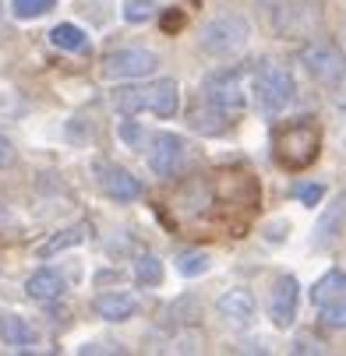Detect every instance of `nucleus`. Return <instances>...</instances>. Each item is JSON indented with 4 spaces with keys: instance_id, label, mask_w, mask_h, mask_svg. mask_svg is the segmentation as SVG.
<instances>
[{
    "instance_id": "nucleus-31",
    "label": "nucleus",
    "mask_w": 346,
    "mask_h": 356,
    "mask_svg": "<svg viewBox=\"0 0 346 356\" xmlns=\"http://www.w3.org/2000/svg\"><path fill=\"white\" fill-rule=\"evenodd\" d=\"M180 25H184L180 15H166V18H163V29H166V32H170V29H180Z\"/></svg>"
},
{
    "instance_id": "nucleus-9",
    "label": "nucleus",
    "mask_w": 346,
    "mask_h": 356,
    "mask_svg": "<svg viewBox=\"0 0 346 356\" xmlns=\"http://www.w3.org/2000/svg\"><path fill=\"white\" fill-rule=\"evenodd\" d=\"M212 191H216V201H226V205H240V209L258 205V180L247 170H223V173H216Z\"/></svg>"
},
{
    "instance_id": "nucleus-26",
    "label": "nucleus",
    "mask_w": 346,
    "mask_h": 356,
    "mask_svg": "<svg viewBox=\"0 0 346 356\" xmlns=\"http://www.w3.org/2000/svg\"><path fill=\"white\" fill-rule=\"evenodd\" d=\"M322 321L329 328H346V300H336L329 307H322Z\"/></svg>"
},
{
    "instance_id": "nucleus-8",
    "label": "nucleus",
    "mask_w": 346,
    "mask_h": 356,
    "mask_svg": "<svg viewBox=\"0 0 346 356\" xmlns=\"http://www.w3.org/2000/svg\"><path fill=\"white\" fill-rule=\"evenodd\" d=\"M184 163H187V141L180 134L163 131V134L152 138V148H148V166H152L156 177L173 180V177H180Z\"/></svg>"
},
{
    "instance_id": "nucleus-30",
    "label": "nucleus",
    "mask_w": 346,
    "mask_h": 356,
    "mask_svg": "<svg viewBox=\"0 0 346 356\" xmlns=\"http://www.w3.org/2000/svg\"><path fill=\"white\" fill-rule=\"evenodd\" d=\"M293 353H322V346H318V342H308V339H301V342L293 346Z\"/></svg>"
},
{
    "instance_id": "nucleus-15",
    "label": "nucleus",
    "mask_w": 346,
    "mask_h": 356,
    "mask_svg": "<svg viewBox=\"0 0 346 356\" xmlns=\"http://www.w3.org/2000/svg\"><path fill=\"white\" fill-rule=\"evenodd\" d=\"M138 311V300L131 293H103V296H95V314L103 318V321H131Z\"/></svg>"
},
{
    "instance_id": "nucleus-23",
    "label": "nucleus",
    "mask_w": 346,
    "mask_h": 356,
    "mask_svg": "<svg viewBox=\"0 0 346 356\" xmlns=\"http://www.w3.org/2000/svg\"><path fill=\"white\" fill-rule=\"evenodd\" d=\"M209 254L205 250H184V254H177V272L184 275V279H198V275H205L209 272Z\"/></svg>"
},
{
    "instance_id": "nucleus-25",
    "label": "nucleus",
    "mask_w": 346,
    "mask_h": 356,
    "mask_svg": "<svg viewBox=\"0 0 346 356\" xmlns=\"http://www.w3.org/2000/svg\"><path fill=\"white\" fill-rule=\"evenodd\" d=\"M152 0H124V18L131 22V25H141V22H148L152 18Z\"/></svg>"
},
{
    "instance_id": "nucleus-6",
    "label": "nucleus",
    "mask_w": 346,
    "mask_h": 356,
    "mask_svg": "<svg viewBox=\"0 0 346 356\" xmlns=\"http://www.w3.org/2000/svg\"><path fill=\"white\" fill-rule=\"evenodd\" d=\"M202 99H209L219 110H244V71L240 67H219L202 81Z\"/></svg>"
},
{
    "instance_id": "nucleus-22",
    "label": "nucleus",
    "mask_w": 346,
    "mask_h": 356,
    "mask_svg": "<svg viewBox=\"0 0 346 356\" xmlns=\"http://www.w3.org/2000/svg\"><path fill=\"white\" fill-rule=\"evenodd\" d=\"M134 279L141 286H159L163 282V261L156 254H138L134 258Z\"/></svg>"
},
{
    "instance_id": "nucleus-21",
    "label": "nucleus",
    "mask_w": 346,
    "mask_h": 356,
    "mask_svg": "<svg viewBox=\"0 0 346 356\" xmlns=\"http://www.w3.org/2000/svg\"><path fill=\"white\" fill-rule=\"evenodd\" d=\"M0 335H4V342L8 346H18V349H25V346H32L36 342V328L32 325H25L22 318H4V325H0Z\"/></svg>"
},
{
    "instance_id": "nucleus-27",
    "label": "nucleus",
    "mask_w": 346,
    "mask_h": 356,
    "mask_svg": "<svg viewBox=\"0 0 346 356\" xmlns=\"http://www.w3.org/2000/svg\"><path fill=\"white\" fill-rule=\"evenodd\" d=\"M293 197H297V201H304V205H311V209H315L318 201L325 197V187H322V184H301V187H293Z\"/></svg>"
},
{
    "instance_id": "nucleus-14",
    "label": "nucleus",
    "mask_w": 346,
    "mask_h": 356,
    "mask_svg": "<svg viewBox=\"0 0 346 356\" xmlns=\"http://www.w3.org/2000/svg\"><path fill=\"white\" fill-rule=\"evenodd\" d=\"M64 289H68V282H64V275L54 272V268H39V272H32V275L25 279V293H29L32 300H42V303L61 300Z\"/></svg>"
},
{
    "instance_id": "nucleus-16",
    "label": "nucleus",
    "mask_w": 346,
    "mask_h": 356,
    "mask_svg": "<svg viewBox=\"0 0 346 356\" xmlns=\"http://www.w3.org/2000/svg\"><path fill=\"white\" fill-rule=\"evenodd\" d=\"M343 296H346V272H339V268L325 272V275L315 282V289H311L315 307H329V303H336V300H343Z\"/></svg>"
},
{
    "instance_id": "nucleus-20",
    "label": "nucleus",
    "mask_w": 346,
    "mask_h": 356,
    "mask_svg": "<svg viewBox=\"0 0 346 356\" xmlns=\"http://www.w3.org/2000/svg\"><path fill=\"white\" fill-rule=\"evenodd\" d=\"M343 222H346V194H339V201L332 205V212L318 222V229H315V233H318V236H315V243H318V247H325V243L339 233V226H343Z\"/></svg>"
},
{
    "instance_id": "nucleus-3",
    "label": "nucleus",
    "mask_w": 346,
    "mask_h": 356,
    "mask_svg": "<svg viewBox=\"0 0 346 356\" xmlns=\"http://www.w3.org/2000/svg\"><path fill=\"white\" fill-rule=\"evenodd\" d=\"M251 88H255V99H258V110L276 117L283 113L290 103H293V95H297V81L293 74L276 64V60H262L255 67V78H251Z\"/></svg>"
},
{
    "instance_id": "nucleus-29",
    "label": "nucleus",
    "mask_w": 346,
    "mask_h": 356,
    "mask_svg": "<svg viewBox=\"0 0 346 356\" xmlns=\"http://www.w3.org/2000/svg\"><path fill=\"white\" fill-rule=\"evenodd\" d=\"M15 156H18V152H15V145H11L8 138H0V170H4V166H11V163H15Z\"/></svg>"
},
{
    "instance_id": "nucleus-5",
    "label": "nucleus",
    "mask_w": 346,
    "mask_h": 356,
    "mask_svg": "<svg viewBox=\"0 0 346 356\" xmlns=\"http://www.w3.org/2000/svg\"><path fill=\"white\" fill-rule=\"evenodd\" d=\"M301 64L308 67V74L318 81V85H343L346 78V54L336 46V42H308L301 49Z\"/></svg>"
},
{
    "instance_id": "nucleus-11",
    "label": "nucleus",
    "mask_w": 346,
    "mask_h": 356,
    "mask_svg": "<svg viewBox=\"0 0 346 356\" xmlns=\"http://www.w3.org/2000/svg\"><path fill=\"white\" fill-rule=\"evenodd\" d=\"M216 314H219L230 328H237V332L251 328V321H255V296L247 293V289H226V293L216 300Z\"/></svg>"
},
{
    "instance_id": "nucleus-17",
    "label": "nucleus",
    "mask_w": 346,
    "mask_h": 356,
    "mask_svg": "<svg viewBox=\"0 0 346 356\" xmlns=\"http://www.w3.org/2000/svg\"><path fill=\"white\" fill-rule=\"evenodd\" d=\"M191 127L202 131V134H223V131H226V110L212 106L209 99H205V106H198V110L191 113Z\"/></svg>"
},
{
    "instance_id": "nucleus-18",
    "label": "nucleus",
    "mask_w": 346,
    "mask_h": 356,
    "mask_svg": "<svg viewBox=\"0 0 346 356\" xmlns=\"http://www.w3.org/2000/svg\"><path fill=\"white\" fill-rule=\"evenodd\" d=\"M85 233H88V222H78V226H71V229H64V233H57V236H49L36 254H39V258H54V254H61V250H68V247L81 243V240H85Z\"/></svg>"
},
{
    "instance_id": "nucleus-32",
    "label": "nucleus",
    "mask_w": 346,
    "mask_h": 356,
    "mask_svg": "<svg viewBox=\"0 0 346 356\" xmlns=\"http://www.w3.org/2000/svg\"><path fill=\"white\" fill-rule=\"evenodd\" d=\"M343 110H346V99H343Z\"/></svg>"
},
{
    "instance_id": "nucleus-4",
    "label": "nucleus",
    "mask_w": 346,
    "mask_h": 356,
    "mask_svg": "<svg viewBox=\"0 0 346 356\" xmlns=\"http://www.w3.org/2000/svg\"><path fill=\"white\" fill-rule=\"evenodd\" d=\"M247 35H251V29H247V22L240 15H219V18L202 25L198 42H202V49L212 57H233L247 46Z\"/></svg>"
},
{
    "instance_id": "nucleus-24",
    "label": "nucleus",
    "mask_w": 346,
    "mask_h": 356,
    "mask_svg": "<svg viewBox=\"0 0 346 356\" xmlns=\"http://www.w3.org/2000/svg\"><path fill=\"white\" fill-rule=\"evenodd\" d=\"M57 0H11V15L18 22H32V18H42L46 11H54Z\"/></svg>"
},
{
    "instance_id": "nucleus-12",
    "label": "nucleus",
    "mask_w": 346,
    "mask_h": 356,
    "mask_svg": "<svg viewBox=\"0 0 346 356\" xmlns=\"http://www.w3.org/2000/svg\"><path fill=\"white\" fill-rule=\"evenodd\" d=\"M99 187H103V194L113 197V201H134V197H141L138 177H131L124 166H110V163H99Z\"/></svg>"
},
{
    "instance_id": "nucleus-19",
    "label": "nucleus",
    "mask_w": 346,
    "mask_h": 356,
    "mask_svg": "<svg viewBox=\"0 0 346 356\" xmlns=\"http://www.w3.org/2000/svg\"><path fill=\"white\" fill-rule=\"evenodd\" d=\"M49 42H54L57 49H68V54H81V49L88 46V35L78 25L64 22V25H57L54 32H49Z\"/></svg>"
},
{
    "instance_id": "nucleus-10",
    "label": "nucleus",
    "mask_w": 346,
    "mask_h": 356,
    "mask_svg": "<svg viewBox=\"0 0 346 356\" xmlns=\"http://www.w3.org/2000/svg\"><path fill=\"white\" fill-rule=\"evenodd\" d=\"M297 303H301V282L293 275H279L269 293V318L276 328H290L297 318Z\"/></svg>"
},
{
    "instance_id": "nucleus-7",
    "label": "nucleus",
    "mask_w": 346,
    "mask_h": 356,
    "mask_svg": "<svg viewBox=\"0 0 346 356\" xmlns=\"http://www.w3.org/2000/svg\"><path fill=\"white\" fill-rule=\"evenodd\" d=\"M156 67H159V57L152 49H138V46H120V49H110L103 57V74L113 78V81L156 74Z\"/></svg>"
},
{
    "instance_id": "nucleus-2",
    "label": "nucleus",
    "mask_w": 346,
    "mask_h": 356,
    "mask_svg": "<svg viewBox=\"0 0 346 356\" xmlns=\"http://www.w3.org/2000/svg\"><path fill=\"white\" fill-rule=\"evenodd\" d=\"M113 106L124 117H134L141 110H152L156 117H173L180 110V88L173 78H159L152 85H134V88H117Z\"/></svg>"
},
{
    "instance_id": "nucleus-28",
    "label": "nucleus",
    "mask_w": 346,
    "mask_h": 356,
    "mask_svg": "<svg viewBox=\"0 0 346 356\" xmlns=\"http://www.w3.org/2000/svg\"><path fill=\"white\" fill-rule=\"evenodd\" d=\"M120 138H124L131 148H145V138H141V131H138L134 124H124V127H120Z\"/></svg>"
},
{
    "instance_id": "nucleus-13",
    "label": "nucleus",
    "mask_w": 346,
    "mask_h": 356,
    "mask_svg": "<svg viewBox=\"0 0 346 356\" xmlns=\"http://www.w3.org/2000/svg\"><path fill=\"white\" fill-rule=\"evenodd\" d=\"M216 201V191H212V184L209 180H187L180 191H177V201H173V209L180 212V216H202L209 205Z\"/></svg>"
},
{
    "instance_id": "nucleus-1",
    "label": "nucleus",
    "mask_w": 346,
    "mask_h": 356,
    "mask_svg": "<svg viewBox=\"0 0 346 356\" xmlns=\"http://www.w3.org/2000/svg\"><path fill=\"white\" fill-rule=\"evenodd\" d=\"M318 152H322V127L311 117H301L272 134V156L290 173L308 170L318 159Z\"/></svg>"
}]
</instances>
